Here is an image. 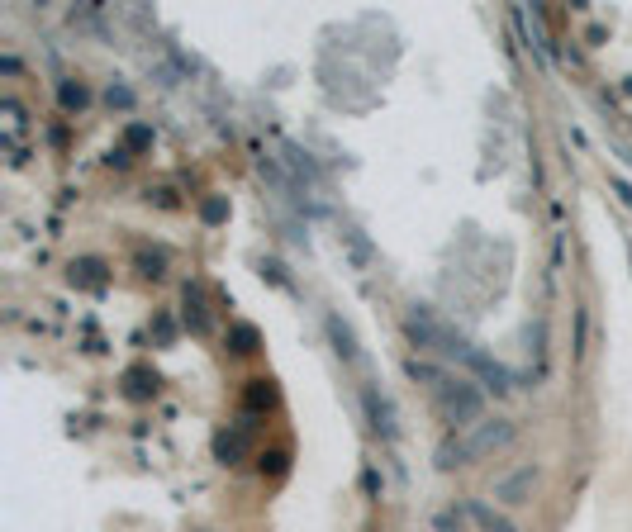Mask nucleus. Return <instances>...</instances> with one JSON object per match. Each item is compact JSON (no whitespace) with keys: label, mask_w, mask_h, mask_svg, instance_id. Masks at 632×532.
Wrapping results in <instances>:
<instances>
[{"label":"nucleus","mask_w":632,"mask_h":532,"mask_svg":"<svg viewBox=\"0 0 632 532\" xmlns=\"http://www.w3.org/2000/svg\"><path fill=\"white\" fill-rule=\"evenodd\" d=\"M262 466H266V471H276V476H281V471H286V452H271V456L262 461Z\"/></svg>","instance_id":"obj_21"},{"label":"nucleus","mask_w":632,"mask_h":532,"mask_svg":"<svg viewBox=\"0 0 632 532\" xmlns=\"http://www.w3.org/2000/svg\"><path fill=\"white\" fill-rule=\"evenodd\" d=\"M262 404H271V385H266V380H252V390H247V409H262Z\"/></svg>","instance_id":"obj_17"},{"label":"nucleus","mask_w":632,"mask_h":532,"mask_svg":"<svg viewBox=\"0 0 632 532\" xmlns=\"http://www.w3.org/2000/svg\"><path fill=\"white\" fill-rule=\"evenodd\" d=\"M181 304H185V323H190V333H205V328H210V309H205V295H200V285H185V290H181Z\"/></svg>","instance_id":"obj_8"},{"label":"nucleus","mask_w":632,"mask_h":532,"mask_svg":"<svg viewBox=\"0 0 632 532\" xmlns=\"http://www.w3.org/2000/svg\"><path fill=\"white\" fill-rule=\"evenodd\" d=\"M367 414H371V428H376L380 437H395V432H399L395 404H390V395H380L376 385H367Z\"/></svg>","instance_id":"obj_5"},{"label":"nucleus","mask_w":632,"mask_h":532,"mask_svg":"<svg viewBox=\"0 0 632 532\" xmlns=\"http://www.w3.org/2000/svg\"><path fill=\"white\" fill-rule=\"evenodd\" d=\"M200 219H205V224H224V219H229V200H219V195L205 200V205H200Z\"/></svg>","instance_id":"obj_16"},{"label":"nucleus","mask_w":632,"mask_h":532,"mask_svg":"<svg viewBox=\"0 0 632 532\" xmlns=\"http://www.w3.org/2000/svg\"><path fill=\"white\" fill-rule=\"evenodd\" d=\"M404 333H409V343L414 347H442V338H447V328L433 319V309H423V304H414L409 314H404Z\"/></svg>","instance_id":"obj_4"},{"label":"nucleus","mask_w":632,"mask_h":532,"mask_svg":"<svg viewBox=\"0 0 632 532\" xmlns=\"http://www.w3.org/2000/svg\"><path fill=\"white\" fill-rule=\"evenodd\" d=\"M138 266H143V276H162V257H148V252H143Z\"/></svg>","instance_id":"obj_19"},{"label":"nucleus","mask_w":632,"mask_h":532,"mask_svg":"<svg viewBox=\"0 0 632 532\" xmlns=\"http://www.w3.org/2000/svg\"><path fill=\"white\" fill-rule=\"evenodd\" d=\"M409 375H414V380H428V390H433V399H438V409H442V418H447L452 428H475V423H480L485 399H480L475 385L456 380V375L433 371L428 361H409Z\"/></svg>","instance_id":"obj_1"},{"label":"nucleus","mask_w":632,"mask_h":532,"mask_svg":"<svg viewBox=\"0 0 632 532\" xmlns=\"http://www.w3.org/2000/svg\"><path fill=\"white\" fill-rule=\"evenodd\" d=\"M214 456L224 461V466H233L247 456V428H233V432H219L214 437Z\"/></svg>","instance_id":"obj_7"},{"label":"nucleus","mask_w":632,"mask_h":532,"mask_svg":"<svg viewBox=\"0 0 632 532\" xmlns=\"http://www.w3.org/2000/svg\"><path fill=\"white\" fill-rule=\"evenodd\" d=\"M438 532H514V523L500 518L490 504L466 499V504H452L447 513H438Z\"/></svg>","instance_id":"obj_2"},{"label":"nucleus","mask_w":632,"mask_h":532,"mask_svg":"<svg viewBox=\"0 0 632 532\" xmlns=\"http://www.w3.org/2000/svg\"><path fill=\"white\" fill-rule=\"evenodd\" d=\"M72 285H105V266L100 262H72Z\"/></svg>","instance_id":"obj_12"},{"label":"nucleus","mask_w":632,"mask_h":532,"mask_svg":"<svg viewBox=\"0 0 632 532\" xmlns=\"http://www.w3.org/2000/svg\"><path fill=\"white\" fill-rule=\"evenodd\" d=\"M328 338H333V347H338V357L357 361V338H352V328H347L338 314H328Z\"/></svg>","instance_id":"obj_10"},{"label":"nucleus","mask_w":632,"mask_h":532,"mask_svg":"<svg viewBox=\"0 0 632 532\" xmlns=\"http://www.w3.org/2000/svg\"><path fill=\"white\" fill-rule=\"evenodd\" d=\"M461 442H466L471 461H475V456H490V452H500V447L514 442V423H509V418H480Z\"/></svg>","instance_id":"obj_3"},{"label":"nucleus","mask_w":632,"mask_h":532,"mask_svg":"<svg viewBox=\"0 0 632 532\" xmlns=\"http://www.w3.org/2000/svg\"><path fill=\"white\" fill-rule=\"evenodd\" d=\"M109 105H124V109H129V105H133V95L124 91V86H109Z\"/></svg>","instance_id":"obj_20"},{"label":"nucleus","mask_w":632,"mask_h":532,"mask_svg":"<svg viewBox=\"0 0 632 532\" xmlns=\"http://www.w3.org/2000/svg\"><path fill=\"white\" fill-rule=\"evenodd\" d=\"M532 466H523V471H514V476H504L500 485H495V499H504V504H523L527 494H532Z\"/></svg>","instance_id":"obj_6"},{"label":"nucleus","mask_w":632,"mask_h":532,"mask_svg":"<svg viewBox=\"0 0 632 532\" xmlns=\"http://www.w3.org/2000/svg\"><path fill=\"white\" fill-rule=\"evenodd\" d=\"M124 380H129V395H133V399H148V395H157V375L148 371V366H133V371L124 375Z\"/></svg>","instance_id":"obj_11"},{"label":"nucleus","mask_w":632,"mask_h":532,"mask_svg":"<svg viewBox=\"0 0 632 532\" xmlns=\"http://www.w3.org/2000/svg\"><path fill=\"white\" fill-rule=\"evenodd\" d=\"M229 347L233 352H257V328L252 323H238L233 333H229Z\"/></svg>","instance_id":"obj_14"},{"label":"nucleus","mask_w":632,"mask_h":532,"mask_svg":"<svg viewBox=\"0 0 632 532\" xmlns=\"http://www.w3.org/2000/svg\"><path fill=\"white\" fill-rule=\"evenodd\" d=\"M433 461H438V471H452V466H466V461H471V452H466V442H461V437H447V442H438Z\"/></svg>","instance_id":"obj_9"},{"label":"nucleus","mask_w":632,"mask_h":532,"mask_svg":"<svg viewBox=\"0 0 632 532\" xmlns=\"http://www.w3.org/2000/svg\"><path fill=\"white\" fill-rule=\"evenodd\" d=\"M124 138H129V148H133V152H138V148H148V143H153V129H143V124H133V129L124 133Z\"/></svg>","instance_id":"obj_18"},{"label":"nucleus","mask_w":632,"mask_h":532,"mask_svg":"<svg viewBox=\"0 0 632 532\" xmlns=\"http://www.w3.org/2000/svg\"><path fill=\"white\" fill-rule=\"evenodd\" d=\"M286 157H290V166H295L300 176H309V181H318V166L309 162V152H305V148H295V143H286Z\"/></svg>","instance_id":"obj_13"},{"label":"nucleus","mask_w":632,"mask_h":532,"mask_svg":"<svg viewBox=\"0 0 632 532\" xmlns=\"http://www.w3.org/2000/svg\"><path fill=\"white\" fill-rule=\"evenodd\" d=\"M57 100H62V109H81L91 95H86V86H72V81H67V86H57Z\"/></svg>","instance_id":"obj_15"}]
</instances>
